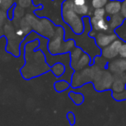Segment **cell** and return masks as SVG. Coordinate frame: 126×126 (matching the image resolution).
Listing matches in <instances>:
<instances>
[{"label": "cell", "mask_w": 126, "mask_h": 126, "mask_svg": "<svg viewBox=\"0 0 126 126\" xmlns=\"http://www.w3.org/2000/svg\"><path fill=\"white\" fill-rule=\"evenodd\" d=\"M74 4L73 0H64L61 6V16L64 23H67L75 35H81L84 32V22L74 11Z\"/></svg>", "instance_id": "1"}, {"label": "cell", "mask_w": 126, "mask_h": 126, "mask_svg": "<svg viewBox=\"0 0 126 126\" xmlns=\"http://www.w3.org/2000/svg\"><path fill=\"white\" fill-rule=\"evenodd\" d=\"M99 70V67L97 65H94L90 67H87L80 71H75L74 76H73L72 80H71V83H72L71 85H72L73 87L76 88L79 87V86H81L85 83L93 81L95 75Z\"/></svg>", "instance_id": "2"}, {"label": "cell", "mask_w": 126, "mask_h": 126, "mask_svg": "<svg viewBox=\"0 0 126 126\" xmlns=\"http://www.w3.org/2000/svg\"><path fill=\"white\" fill-rule=\"evenodd\" d=\"M32 30L44 38L50 39L54 35L55 27L54 23L47 18H36L31 24Z\"/></svg>", "instance_id": "3"}, {"label": "cell", "mask_w": 126, "mask_h": 126, "mask_svg": "<svg viewBox=\"0 0 126 126\" xmlns=\"http://www.w3.org/2000/svg\"><path fill=\"white\" fill-rule=\"evenodd\" d=\"M65 38V30L61 26L55 27L54 34L47 42V49L54 55L61 54Z\"/></svg>", "instance_id": "4"}, {"label": "cell", "mask_w": 126, "mask_h": 126, "mask_svg": "<svg viewBox=\"0 0 126 126\" xmlns=\"http://www.w3.org/2000/svg\"><path fill=\"white\" fill-rule=\"evenodd\" d=\"M113 80V75L111 73L107 70H99L95 75L93 82L94 85V88L97 91L104 92L111 88Z\"/></svg>", "instance_id": "5"}, {"label": "cell", "mask_w": 126, "mask_h": 126, "mask_svg": "<svg viewBox=\"0 0 126 126\" xmlns=\"http://www.w3.org/2000/svg\"><path fill=\"white\" fill-rule=\"evenodd\" d=\"M94 38L96 45L102 49L117 39V35L114 32H98Z\"/></svg>", "instance_id": "6"}, {"label": "cell", "mask_w": 126, "mask_h": 126, "mask_svg": "<svg viewBox=\"0 0 126 126\" xmlns=\"http://www.w3.org/2000/svg\"><path fill=\"white\" fill-rule=\"evenodd\" d=\"M123 41L120 39H116L114 42H112L110 45L102 48L101 55L106 60H113L118 55L119 48L123 43Z\"/></svg>", "instance_id": "7"}, {"label": "cell", "mask_w": 126, "mask_h": 126, "mask_svg": "<svg viewBox=\"0 0 126 126\" xmlns=\"http://www.w3.org/2000/svg\"><path fill=\"white\" fill-rule=\"evenodd\" d=\"M90 25L92 30L95 32H112L110 30L108 20L105 18H98L92 16L90 17Z\"/></svg>", "instance_id": "8"}, {"label": "cell", "mask_w": 126, "mask_h": 126, "mask_svg": "<svg viewBox=\"0 0 126 126\" xmlns=\"http://www.w3.org/2000/svg\"><path fill=\"white\" fill-rule=\"evenodd\" d=\"M113 79L114 80L111 86L112 93H119L126 89V74L124 73L115 74Z\"/></svg>", "instance_id": "9"}, {"label": "cell", "mask_w": 126, "mask_h": 126, "mask_svg": "<svg viewBox=\"0 0 126 126\" xmlns=\"http://www.w3.org/2000/svg\"><path fill=\"white\" fill-rule=\"evenodd\" d=\"M108 70L111 74H120L126 71V60L125 59H117L109 62Z\"/></svg>", "instance_id": "10"}, {"label": "cell", "mask_w": 126, "mask_h": 126, "mask_svg": "<svg viewBox=\"0 0 126 126\" xmlns=\"http://www.w3.org/2000/svg\"><path fill=\"white\" fill-rule=\"evenodd\" d=\"M105 13L108 16L120 13L121 1L119 0H109V2L105 6Z\"/></svg>", "instance_id": "11"}, {"label": "cell", "mask_w": 126, "mask_h": 126, "mask_svg": "<svg viewBox=\"0 0 126 126\" xmlns=\"http://www.w3.org/2000/svg\"><path fill=\"white\" fill-rule=\"evenodd\" d=\"M107 20H108V24H109L110 30L112 32H113V30H115L117 28L120 27L124 22V18L123 17L122 15H121L120 13L108 16V19Z\"/></svg>", "instance_id": "12"}, {"label": "cell", "mask_w": 126, "mask_h": 126, "mask_svg": "<svg viewBox=\"0 0 126 126\" xmlns=\"http://www.w3.org/2000/svg\"><path fill=\"white\" fill-rule=\"evenodd\" d=\"M91 62H92V59L89 56V54H86V53H83V54L80 56L79 61L76 63V65L74 66V70H75V71L82 70V69L87 67L90 64H92Z\"/></svg>", "instance_id": "13"}, {"label": "cell", "mask_w": 126, "mask_h": 126, "mask_svg": "<svg viewBox=\"0 0 126 126\" xmlns=\"http://www.w3.org/2000/svg\"><path fill=\"white\" fill-rule=\"evenodd\" d=\"M83 49L79 47H75L71 50L70 52V65L72 69H74V66L76 65L77 61L83 54Z\"/></svg>", "instance_id": "14"}, {"label": "cell", "mask_w": 126, "mask_h": 126, "mask_svg": "<svg viewBox=\"0 0 126 126\" xmlns=\"http://www.w3.org/2000/svg\"><path fill=\"white\" fill-rule=\"evenodd\" d=\"M74 11L79 15V16H90L92 15V11H91V7L90 5H88L87 3L84 5H80V6H76L74 5Z\"/></svg>", "instance_id": "15"}, {"label": "cell", "mask_w": 126, "mask_h": 126, "mask_svg": "<svg viewBox=\"0 0 126 126\" xmlns=\"http://www.w3.org/2000/svg\"><path fill=\"white\" fill-rule=\"evenodd\" d=\"M51 72L54 74V75L55 76V77H57L58 79H60L63 74H65L66 67L63 63L57 62L52 66V67H51Z\"/></svg>", "instance_id": "16"}, {"label": "cell", "mask_w": 126, "mask_h": 126, "mask_svg": "<svg viewBox=\"0 0 126 126\" xmlns=\"http://www.w3.org/2000/svg\"><path fill=\"white\" fill-rule=\"evenodd\" d=\"M25 10L23 8L20 7V6L15 4L14 6V15H13V20L12 21H19L25 16Z\"/></svg>", "instance_id": "17"}, {"label": "cell", "mask_w": 126, "mask_h": 126, "mask_svg": "<svg viewBox=\"0 0 126 126\" xmlns=\"http://www.w3.org/2000/svg\"><path fill=\"white\" fill-rule=\"evenodd\" d=\"M69 86H70V83L67 80H59L54 83V89L58 93H61V92L68 89Z\"/></svg>", "instance_id": "18"}, {"label": "cell", "mask_w": 126, "mask_h": 126, "mask_svg": "<svg viewBox=\"0 0 126 126\" xmlns=\"http://www.w3.org/2000/svg\"><path fill=\"white\" fill-rule=\"evenodd\" d=\"M74 47H75V42L72 39L67 40L66 42H64V44H63L61 54H67V53L71 52V50Z\"/></svg>", "instance_id": "19"}, {"label": "cell", "mask_w": 126, "mask_h": 126, "mask_svg": "<svg viewBox=\"0 0 126 126\" xmlns=\"http://www.w3.org/2000/svg\"><path fill=\"white\" fill-rule=\"evenodd\" d=\"M69 97H70V98L73 100V102L76 105H80L83 103V101H84V96L81 93L72 92V93H69Z\"/></svg>", "instance_id": "20"}, {"label": "cell", "mask_w": 126, "mask_h": 126, "mask_svg": "<svg viewBox=\"0 0 126 126\" xmlns=\"http://www.w3.org/2000/svg\"><path fill=\"white\" fill-rule=\"evenodd\" d=\"M7 13L6 11H3L0 9V38L4 35V32H3V27H4V23L7 22Z\"/></svg>", "instance_id": "21"}, {"label": "cell", "mask_w": 126, "mask_h": 126, "mask_svg": "<svg viewBox=\"0 0 126 126\" xmlns=\"http://www.w3.org/2000/svg\"><path fill=\"white\" fill-rule=\"evenodd\" d=\"M16 4L14 0H1V5L0 8L1 10L4 11H7L10 8H11L12 6H14Z\"/></svg>", "instance_id": "22"}, {"label": "cell", "mask_w": 126, "mask_h": 126, "mask_svg": "<svg viewBox=\"0 0 126 126\" xmlns=\"http://www.w3.org/2000/svg\"><path fill=\"white\" fill-rule=\"evenodd\" d=\"M109 0H91V6L93 9H98V8H104Z\"/></svg>", "instance_id": "23"}, {"label": "cell", "mask_w": 126, "mask_h": 126, "mask_svg": "<svg viewBox=\"0 0 126 126\" xmlns=\"http://www.w3.org/2000/svg\"><path fill=\"white\" fill-rule=\"evenodd\" d=\"M32 4H33V0H16V5L23 8L24 10L31 7Z\"/></svg>", "instance_id": "24"}, {"label": "cell", "mask_w": 126, "mask_h": 126, "mask_svg": "<svg viewBox=\"0 0 126 126\" xmlns=\"http://www.w3.org/2000/svg\"><path fill=\"white\" fill-rule=\"evenodd\" d=\"M112 98L117 101H124L126 100V89L119 93H112Z\"/></svg>", "instance_id": "25"}, {"label": "cell", "mask_w": 126, "mask_h": 126, "mask_svg": "<svg viewBox=\"0 0 126 126\" xmlns=\"http://www.w3.org/2000/svg\"><path fill=\"white\" fill-rule=\"evenodd\" d=\"M93 16L98 18H105L106 16V13H105V8H98V9H94L93 12L92 13Z\"/></svg>", "instance_id": "26"}, {"label": "cell", "mask_w": 126, "mask_h": 126, "mask_svg": "<svg viewBox=\"0 0 126 126\" xmlns=\"http://www.w3.org/2000/svg\"><path fill=\"white\" fill-rule=\"evenodd\" d=\"M118 55L122 59H126V42H123L122 43L120 48H119Z\"/></svg>", "instance_id": "27"}, {"label": "cell", "mask_w": 126, "mask_h": 126, "mask_svg": "<svg viewBox=\"0 0 126 126\" xmlns=\"http://www.w3.org/2000/svg\"><path fill=\"white\" fill-rule=\"evenodd\" d=\"M120 14L122 16L126 19V0H124L121 2V10H120Z\"/></svg>", "instance_id": "28"}, {"label": "cell", "mask_w": 126, "mask_h": 126, "mask_svg": "<svg viewBox=\"0 0 126 126\" xmlns=\"http://www.w3.org/2000/svg\"><path fill=\"white\" fill-rule=\"evenodd\" d=\"M14 6L10 8V9L6 11V13H7V18H8V20H10V21H12L13 20V16H13V15H14Z\"/></svg>", "instance_id": "29"}, {"label": "cell", "mask_w": 126, "mask_h": 126, "mask_svg": "<svg viewBox=\"0 0 126 126\" xmlns=\"http://www.w3.org/2000/svg\"><path fill=\"white\" fill-rule=\"evenodd\" d=\"M67 118H68L69 122H70V124L71 125H73V124H74V122H75V117H74V113L69 112V113L67 114Z\"/></svg>", "instance_id": "30"}, {"label": "cell", "mask_w": 126, "mask_h": 126, "mask_svg": "<svg viewBox=\"0 0 126 126\" xmlns=\"http://www.w3.org/2000/svg\"><path fill=\"white\" fill-rule=\"evenodd\" d=\"M74 1V5L76 6H80V5H84L86 4V0H73Z\"/></svg>", "instance_id": "31"}, {"label": "cell", "mask_w": 126, "mask_h": 126, "mask_svg": "<svg viewBox=\"0 0 126 126\" xmlns=\"http://www.w3.org/2000/svg\"><path fill=\"white\" fill-rule=\"evenodd\" d=\"M16 36H18L19 38H22V37L24 36L25 34L20 28H16Z\"/></svg>", "instance_id": "32"}, {"label": "cell", "mask_w": 126, "mask_h": 126, "mask_svg": "<svg viewBox=\"0 0 126 126\" xmlns=\"http://www.w3.org/2000/svg\"><path fill=\"white\" fill-rule=\"evenodd\" d=\"M0 5H1V0H0Z\"/></svg>", "instance_id": "33"}]
</instances>
